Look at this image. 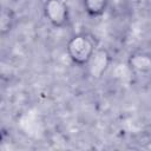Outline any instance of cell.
<instances>
[{"mask_svg":"<svg viewBox=\"0 0 151 151\" xmlns=\"http://www.w3.org/2000/svg\"><path fill=\"white\" fill-rule=\"evenodd\" d=\"M96 47L93 40L87 34H76L73 35L66 46L67 55L71 61L78 66H86L91 55L93 54Z\"/></svg>","mask_w":151,"mask_h":151,"instance_id":"6da1fadb","label":"cell"},{"mask_svg":"<svg viewBox=\"0 0 151 151\" xmlns=\"http://www.w3.org/2000/svg\"><path fill=\"white\" fill-rule=\"evenodd\" d=\"M44 15L55 28H64L70 24V12L64 0H45Z\"/></svg>","mask_w":151,"mask_h":151,"instance_id":"7a4b0ae2","label":"cell"},{"mask_svg":"<svg viewBox=\"0 0 151 151\" xmlns=\"http://www.w3.org/2000/svg\"><path fill=\"white\" fill-rule=\"evenodd\" d=\"M111 64V54L106 48H97L87 61L86 66L88 70V74L93 79H100L106 71L109 70Z\"/></svg>","mask_w":151,"mask_h":151,"instance_id":"3957f363","label":"cell"},{"mask_svg":"<svg viewBox=\"0 0 151 151\" xmlns=\"http://www.w3.org/2000/svg\"><path fill=\"white\" fill-rule=\"evenodd\" d=\"M127 66L133 73L146 76L151 72V58L146 53H132L127 59Z\"/></svg>","mask_w":151,"mask_h":151,"instance_id":"277c9868","label":"cell"},{"mask_svg":"<svg viewBox=\"0 0 151 151\" xmlns=\"http://www.w3.org/2000/svg\"><path fill=\"white\" fill-rule=\"evenodd\" d=\"M15 25V15L8 7H0V35L9 34Z\"/></svg>","mask_w":151,"mask_h":151,"instance_id":"5b68a950","label":"cell"},{"mask_svg":"<svg viewBox=\"0 0 151 151\" xmlns=\"http://www.w3.org/2000/svg\"><path fill=\"white\" fill-rule=\"evenodd\" d=\"M109 0H83V7L88 17L98 18L103 15L107 8Z\"/></svg>","mask_w":151,"mask_h":151,"instance_id":"8992f818","label":"cell"},{"mask_svg":"<svg viewBox=\"0 0 151 151\" xmlns=\"http://www.w3.org/2000/svg\"><path fill=\"white\" fill-rule=\"evenodd\" d=\"M0 140H1V132H0Z\"/></svg>","mask_w":151,"mask_h":151,"instance_id":"52a82bcc","label":"cell"}]
</instances>
